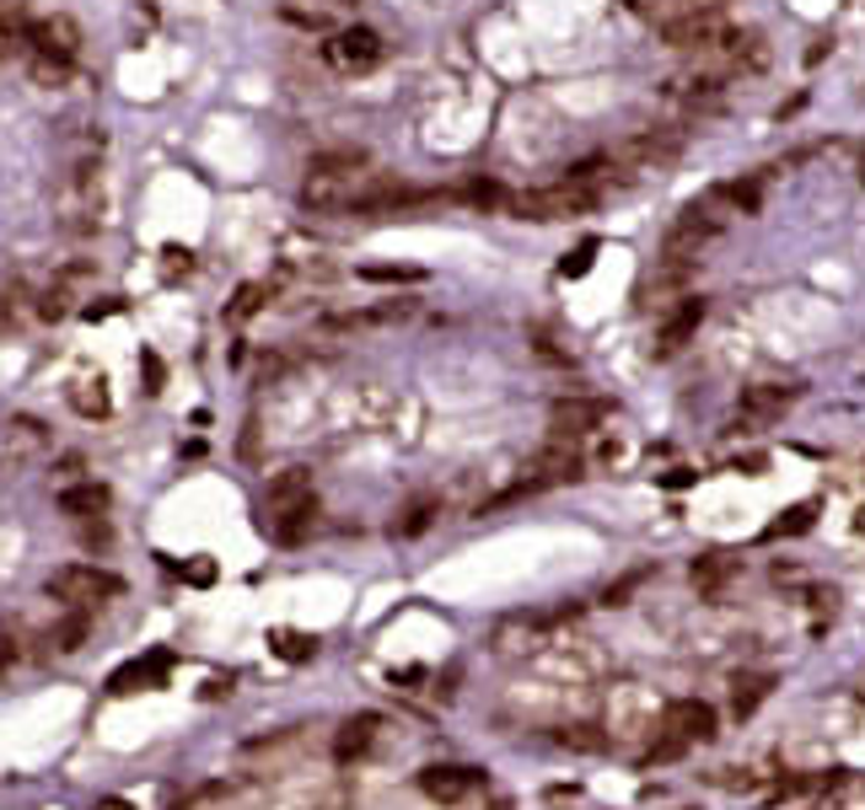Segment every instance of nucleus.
Instances as JSON below:
<instances>
[{
  "mask_svg": "<svg viewBox=\"0 0 865 810\" xmlns=\"http://www.w3.org/2000/svg\"><path fill=\"white\" fill-rule=\"evenodd\" d=\"M97 810H129V806H124V800H102V806H97Z\"/></svg>",
  "mask_w": 865,
  "mask_h": 810,
  "instance_id": "38",
  "label": "nucleus"
},
{
  "mask_svg": "<svg viewBox=\"0 0 865 810\" xmlns=\"http://www.w3.org/2000/svg\"><path fill=\"white\" fill-rule=\"evenodd\" d=\"M366 279H403V285H414V279H425L420 269H361Z\"/></svg>",
  "mask_w": 865,
  "mask_h": 810,
  "instance_id": "33",
  "label": "nucleus"
},
{
  "mask_svg": "<svg viewBox=\"0 0 865 810\" xmlns=\"http://www.w3.org/2000/svg\"><path fill=\"white\" fill-rule=\"evenodd\" d=\"M371 730H376V714H355V720H344L340 735H334V762H355V757H366Z\"/></svg>",
  "mask_w": 865,
  "mask_h": 810,
  "instance_id": "19",
  "label": "nucleus"
},
{
  "mask_svg": "<svg viewBox=\"0 0 865 810\" xmlns=\"http://www.w3.org/2000/svg\"><path fill=\"white\" fill-rule=\"evenodd\" d=\"M188 580H194V585H210V580H216V564H205V559L188 564Z\"/></svg>",
  "mask_w": 865,
  "mask_h": 810,
  "instance_id": "35",
  "label": "nucleus"
},
{
  "mask_svg": "<svg viewBox=\"0 0 865 810\" xmlns=\"http://www.w3.org/2000/svg\"><path fill=\"white\" fill-rule=\"evenodd\" d=\"M312 500V473L307 467H285L269 478V511H285V505H302Z\"/></svg>",
  "mask_w": 865,
  "mask_h": 810,
  "instance_id": "18",
  "label": "nucleus"
},
{
  "mask_svg": "<svg viewBox=\"0 0 865 810\" xmlns=\"http://www.w3.org/2000/svg\"><path fill=\"white\" fill-rule=\"evenodd\" d=\"M591 724H576V730H564V735H559V741H564V747H587V751H597L602 747V735H587Z\"/></svg>",
  "mask_w": 865,
  "mask_h": 810,
  "instance_id": "32",
  "label": "nucleus"
},
{
  "mask_svg": "<svg viewBox=\"0 0 865 810\" xmlns=\"http://www.w3.org/2000/svg\"><path fill=\"white\" fill-rule=\"evenodd\" d=\"M11 661H17V633H11V629H0V671H6Z\"/></svg>",
  "mask_w": 865,
  "mask_h": 810,
  "instance_id": "34",
  "label": "nucleus"
},
{
  "mask_svg": "<svg viewBox=\"0 0 865 810\" xmlns=\"http://www.w3.org/2000/svg\"><path fill=\"white\" fill-rule=\"evenodd\" d=\"M473 783H479V773H468V768H446V762H431V768L420 773V789L431 794L435 806H458Z\"/></svg>",
  "mask_w": 865,
  "mask_h": 810,
  "instance_id": "13",
  "label": "nucleus"
},
{
  "mask_svg": "<svg viewBox=\"0 0 865 810\" xmlns=\"http://www.w3.org/2000/svg\"><path fill=\"white\" fill-rule=\"evenodd\" d=\"M646 580H650V570H635V574H623L618 585H608V596H602V601H608V606H623V601L635 596V591H640Z\"/></svg>",
  "mask_w": 865,
  "mask_h": 810,
  "instance_id": "30",
  "label": "nucleus"
},
{
  "mask_svg": "<svg viewBox=\"0 0 865 810\" xmlns=\"http://www.w3.org/2000/svg\"><path fill=\"white\" fill-rule=\"evenodd\" d=\"M108 500H114V494H108L102 483H92V478L60 488V511L76 515V521H92V515H102V511H108Z\"/></svg>",
  "mask_w": 865,
  "mask_h": 810,
  "instance_id": "17",
  "label": "nucleus"
},
{
  "mask_svg": "<svg viewBox=\"0 0 865 810\" xmlns=\"http://www.w3.org/2000/svg\"><path fill=\"white\" fill-rule=\"evenodd\" d=\"M146 376H151V392H161V360L156 355H146Z\"/></svg>",
  "mask_w": 865,
  "mask_h": 810,
  "instance_id": "37",
  "label": "nucleus"
},
{
  "mask_svg": "<svg viewBox=\"0 0 865 810\" xmlns=\"http://www.w3.org/2000/svg\"><path fill=\"white\" fill-rule=\"evenodd\" d=\"M812 521H817V505L806 500V505H796V511H785L779 521H774L769 537H802V532H812Z\"/></svg>",
  "mask_w": 865,
  "mask_h": 810,
  "instance_id": "26",
  "label": "nucleus"
},
{
  "mask_svg": "<svg viewBox=\"0 0 865 810\" xmlns=\"http://www.w3.org/2000/svg\"><path fill=\"white\" fill-rule=\"evenodd\" d=\"M774 692V676L769 671H753V676H737V692H731V714L737 720H753L758 714V703Z\"/></svg>",
  "mask_w": 865,
  "mask_h": 810,
  "instance_id": "20",
  "label": "nucleus"
},
{
  "mask_svg": "<svg viewBox=\"0 0 865 810\" xmlns=\"http://www.w3.org/2000/svg\"><path fill=\"white\" fill-rule=\"evenodd\" d=\"M269 644H275L279 661H291V665H302V661H312V655H317V639H312V633H296V629H275V639H269Z\"/></svg>",
  "mask_w": 865,
  "mask_h": 810,
  "instance_id": "23",
  "label": "nucleus"
},
{
  "mask_svg": "<svg viewBox=\"0 0 865 810\" xmlns=\"http://www.w3.org/2000/svg\"><path fill=\"white\" fill-rule=\"evenodd\" d=\"M694 585H699V596H710V601H720L726 596V585L737 580V564L726 559V553H705V559H694Z\"/></svg>",
  "mask_w": 865,
  "mask_h": 810,
  "instance_id": "16",
  "label": "nucleus"
},
{
  "mask_svg": "<svg viewBox=\"0 0 865 810\" xmlns=\"http://www.w3.org/2000/svg\"><path fill=\"white\" fill-rule=\"evenodd\" d=\"M167 665H173V655L167 650H156L151 661H124L114 676H108V692H140V688H151V682H161L167 676Z\"/></svg>",
  "mask_w": 865,
  "mask_h": 810,
  "instance_id": "14",
  "label": "nucleus"
},
{
  "mask_svg": "<svg viewBox=\"0 0 865 810\" xmlns=\"http://www.w3.org/2000/svg\"><path fill=\"white\" fill-rule=\"evenodd\" d=\"M597 199H602L597 188L564 178L554 188H522V194H511L505 210L517 215V220H570V215H587Z\"/></svg>",
  "mask_w": 865,
  "mask_h": 810,
  "instance_id": "2",
  "label": "nucleus"
},
{
  "mask_svg": "<svg viewBox=\"0 0 865 810\" xmlns=\"http://www.w3.org/2000/svg\"><path fill=\"white\" fill-rule=\"evenodd\" d=\"M382 55H387V43H382V32L371 28H344L323 43V60L334 70H344V76H361L371 65H382Z\"/></svg>",
  "mask_w": 865,
  "mask_h": 810,
  "instance_id": "7",
  "label": "nucleus"
},
{
  "mask_svg": "<svg viewBox=\"0 0 865 810\" xmlns=\"http://www.w3.org/2000/svg\"><path fill=\"white\" fill-rule=\"evenodd\" d=\"M682 156V129H646V135H635L629 146L618 150L613 161L618 167H672Z\"/></svg>",
  "mask_w": 865,
  "mask_h": 810,
  "instance_id": "9",
  "label": "nucleus"
},
{
  "mask_svg": "<svg viewBox=\"0 0 865 810\" xmlns=\"http://www.w3.org/2000/svg\"><path fill=\"white\" fill-rule=\"evenodd\" d=\"M602 419H608V403H602V397H559L554 408H549L554 441H581V435H591Z\"/></svg>",
  "mask_w": 865,
  "mask_h": 810,
  "instance_id": "10",
  "label": "nucleus"
},
{
  "mask_svg": "<svg viewBox=\"0 0 865 810\" xmlns=\"http://www.w3.org/2000/svg\"><path fill=\"white\" fill-rule=\"evenodd\" d=\"M431 521H435V500H414V505L393 521V537H420Z\"/></svg>",
  "mask_w": 865,
  "mask_h": 810,
  "instance_id": "24",
  "label": "nucleus"
},
{
  "mask_svg": "<svg viewBox=\"0 0 865 810\" xmlns=\"http://www.w3.org/2000/svg\"><path fill=\"white\" fill-rule=\"evenodd\" d=\"M264 296H269L264 285H243V290H237V300H232V312H226V323H232V328H237V323H247V317L264 306Z\"/></svg>",
  "mask_w": 865,
  "mask_h": 810,
  "instance_id": "28",
  "label": "nucleus"
},
{
  "mask_svg": "<svg viewBox=\"0 0 865 810\" xmlns=\"http://www.w3.org/2000/svg\"><path fill=\"white\" fill-rule=\"evenodd\" d=\"M17 17H22V6H6V0H0V55H6L11 38H17Z\"/></svg>",
  "mask_w": 865,
  "mask_h": 810,
  "instance_id": "31",
  "label": "nucleus"
},
{
  "mask_svg": "<svg viewBox=\"0 0 865 810\" xmlns=\"http://www.w3.org/2000/svg\"><path fill=\"white\" fill-rule=\"evenodd\" d=\"M715 205H720V199H715V188H710L705 199H694V205L672 220V231H667V264H672V269H688V264L720 237L726 215L715 210Z\"/></svg>",
  "mask_w": 865,
  "mask_h": 810,
  "instance_id": "3",
  "label": "nucleus"
},
{
  "mask_svg": "<svg viewBox=\"0 0 865 810\" xmlns=\"http://www.w3.org/2000/svg\"><path fill=\"white\" fill-rule=\"evenodd\" d=\"M699 323H705V300L699 296H682L678 306H667L661 312V323H656V360H672V355H682L688 349V338L699 333Z\"/></svg>",
  "mask_w": 865,
  "mask_h": 810,
  "instance_id": "8",
  "label": "nucleus"
},
{
  "mask_svg": "<svg viewBox=\"0 0 865 810\" xmlns=\"http://www.w3.org/2000/svg\"><path fill=\"white\" fill-rule=\"evenodd\" d=\"M796 392L802 387H785V382H753V387H741L737 414L741 419H753V424H774L790 403H796Z\"/></svg>",
  "mask_w": 865,
  "mask_h": 810,
  "instance_id": "11",
  "label": "nucleus"
},
{
  "mask_svg": "<svg viewBox=\"0 0 865 810\" xmlns=\"http://www.w3.org/2000/svg\"><path fill=\"white\" fill-rule=\"evenodd\" d=\"M102 220V182H97V161H76L60 182V226L87 237Z\"/></svg>",
  "mask_w": 865,
  "mask_h": 810,
  "instance_id": "4",
  "label": "nucleus"
},
{
  "mask_svg": "<svg viewBox=\"0 0 865 810\" xmlns=\"http://www.w3.org/2000/svg\"><path fill=\"white\" fill-rule=\"evenodd\" d=\"M715 199H720V205H731L737 215H758V205H764V194H758V182H753V178L720 182V188H715Z\"/></svg>",
  "mask_w": 865,
  "mask_h": 810,
  "instance_id": "22",
  "label": "nucleus"
},
{
  "mask_svg": "<svg viewBox=\"0 0 865 810\" xmlns=\"http://www.w3.org/2000/svg\"><path fill=\"white\" fill-rule=\"evenodd\" d=\"M22 43H28V70L38 87H60L65 76L76 70L81 60V28H76V17H38L28 32H22Z\"/></svg>",
  "mask_w": 865,
  "mask_h": 810,
  "instance_id": "1",
  "label": "nucleus"
},
{
  "mask_svg": "<svg viewBox=\"0 0 865 810\" xmlns=\"http://www.w3.org/2000/svg\"><path fill=\"white\" fill-rule=\"evenodd\" d=\"M861 182H865V150H861Z\"/></svg>",
  "mask_w": 865,
  "mask_h": 810,
  "instance_id": "40",
  "label": "nucleus"
},
{
  "mask_svg": "<svg viewBox=\"0 0 865 810\" xmlns=\"http://www.w3.org/2000/svg\"><path fill=\"white\" fill-rule=\"evenodd\" d=\"M70 403H76V414H87V419H102V414H108V392H102V382H76Z\"/></svg>",
  "mask_w": 865,
  "mask_h": 810,
  "instance_id": "25",
  "label": "nucleus"
},
{
  "mask_svg": "<svg viewBox=\"0 0 865 810\" xmlns=\"http://www.w3.org/2000/svg\"><path fill=\"white\" fill-rule=\"evenodd\" d=\"M591 258H597V241H581L576 253H564V264H559V274H564V279H581V274L591 269Z\"/></svg>",
  "mask_w": 865,
  "mask_h": 810,
  "instance_id": "29",
  "label": "nucleus"
},
{
  "mask_svg": "<svg viewBox=\"0 0 865 810\" xmlns=\"http://www.w3.org/2000/svg\"><path fill=\"white\" fill-rule=\"evenodd\" d=\"M43 441H49V435H43V424H38V419H6V446L38 451Z\"/></svg>",
  "mask_w": 865,
  "mask_h": 810,
  "instance_id": "27",
  "label": "nucleus"
},
{
  "mask_svg": "<svg viewBox=\"0 0 865 810\" xmlns=\"http://www.w3.org/2000/svg\"><path fill=\"white\" fill-rule=\"evenodd\" d=\"M855 532H865V511H861V515H855Z\"/></svg>",
  "mask_w": 865,
  "mask_h": 810,
  "instance_id": "39",
  "label": "nucleus"
},
{
  "mask_svg": "<svg viewBox=\"0 0 865 810\" xmlns=\"http://www.w3.org/2000/svg\"><path fill=\"white\" fill-rule=\"evenodd\" d=\"M87 633H92V606H76L70 618H60V623H55V633H49V644L70 655V650H81V644H87Z\"/></svg>",
  "mask_w": 865,
  "mask_h": 810,
  "instance_id": "21",
  "label": "nucleus"
},
{
  "mask_svg": "<svg viewBox=\"0 0 865 810\" xmlns=\"http://www.w3.org/2000/svg\"><path fill=\"white\" fill-rule=\"evenodd\" d=\"M715 724H720V720H715V709L705 703V698H678V703L667 709V730L682 735L688 747H694V741H715V735H720Z\"/></svg>",
  "mask_w": 865,
  "mask_h": 810,
  "instance_id": "12",
  "label": "nucleus"
},
{
  "mask_svg": "<svg viewBox=\"0 0 865 810\" xmlns=\"http://www.w3.org/2000/svg\"><path fill=\"white\" fill-rule=\"evenodd\" d=\"M317 526V494L312 500H302V505H285V511H269V532H275V542H285V547H296V542H307V532Z\"/></svg>",
  "mask_w": 865,
  "mask_h": 810,
  "instance_id": "15",
  "label": "nucleus"
},
{
  "mask_svg": "<svg viewBox=\"0 0 865 810\" xmlns=\"http://www.w3.org/2000/svg\"><path fill=\"white\" fill-rule=\"evenodd\" d=\"M11 323H17V312H11V300H6V290H0V333H11Z\"/></svg>",
  "mask_w": 865,
  "mask_h": 810,
  "instance_id": "36",
  "label": "nucleus"
},
{
  "mask_svg": "<svg viewBox=\"0 0 865 810\" xmlns=\"http://www.w3.org/2000/svg\"><path fill=\"white\" fill-rule=\"evenodd\" d=\"M55 601H70V606H92V601H108V596H124V580L97 564H65V570L49 574L43 585Z\"/></svg>",
  "mask_w": 865,
  "mask_h": 810,
  "instance_id": "5",
  "label": "nucleus"
},
{
  "mask_svg": "<svg viewBox=\"0 0 865 810\" xmlns=\"http://www.w3.org/2000/svg\"><path fill=\"white\" fill-rule=\"evenodd\" d=\"M731 32H737V28H726V22H720V11H688V17H678V22H667L661 38H667L672 49H682V55H705V60H710Z\"/></svg>",
  "mask_w": 865,
  "mask_h": 810,
  "instance_id": "6",
  "label": "nucleus"
}]
</instances>
